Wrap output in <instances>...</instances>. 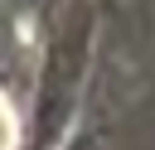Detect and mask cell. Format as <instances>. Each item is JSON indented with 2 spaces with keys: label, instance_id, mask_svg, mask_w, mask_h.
Returning <instances> with one entry per match:
<instances>
[{
  "label": "cell",
  "instance_id": "1",
  "mask_svg": "<svg viewBox=\"0 0 155 150\" xmlns=\"http://www.w3.org/2000/svg\"><path fill=\"white\" fill-rule=\"evenodd\" d=\"M0 150H19V116L5 92H0Z\"/></svg>",
  "mask_w": 155,
  "mask_h": 150
}]
</instances>
